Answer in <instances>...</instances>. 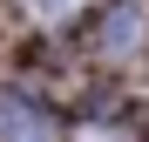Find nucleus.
<instances>
[{"label":"nucleus","instance_id":"f257e3e1","mask_svg":"<svg viewBox=\"0 0 149 142\" xmlns=\"http://www.w3.org/2000/svg\"><path fill=\"white\" fill-rule=\"evenodd\" d=\"M0 142H54V122L20 95H0Z\"/></svg>","mask_w":149,"mask_h":142},{"label":"nucleus","instance_id":"f03ea898","mask_svg":"<svg viewBox=\"0 0 149 142\" xmlns=\"http://www.w3.org/2000/svg\"><path fill=\"white\" fill-rule=\"evenodd\" d=\"M136 41H142V7H136V0H122V14H109V47H115V54H129Z\"/></svg>","mask_w":149,"mask_h":142},{"label":"nucleus","instance_id":"7ed1b4c3","mask_svg":"<svg viewBox=\"0 0 149 142\" xmlns=\"http://www.w3.org/2000/svg\"><path fill=\"white\" fill-rule=\"evenodd\" d=\"M27 7H34L41 20H61V14H74V0H27Z\"/></svg>","mask_w":149,"mask_h":142}]
</instances>
